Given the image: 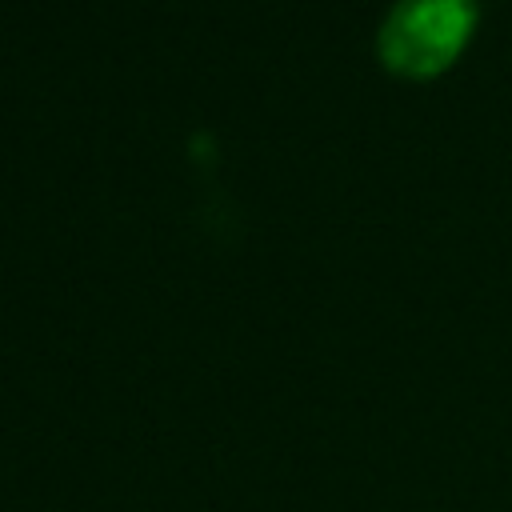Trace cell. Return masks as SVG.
<instances>
[{
	"mask_svg": "<svg viewBox=\"0 0 512 512\" xmlns=\"http://www.w3.org/2000/svg\"><path fill=\"white\" fill-rule=\"evenodd\" d=\"M480 20V0H392L376 28L380 60L400 76L444 72Z\"/></svg>",
	"mask_w": 512,
	"mask_h": 512,
	"instance_id": "obj_1",
	"label": "cell"
}]
</instances>
